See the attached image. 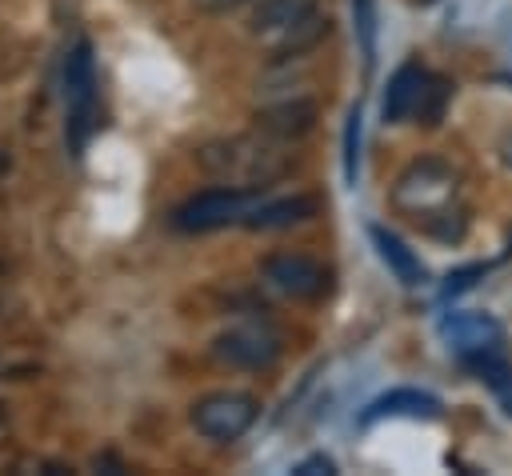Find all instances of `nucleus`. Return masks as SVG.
<instances>
[{
  "mask_svg": "<svg viewBox=\"0 0 512 476\" xmlns=\"http://www.w3.org/2000/svg\"><path fill=\"white\" fill-rule=\"evenodd\" d=\"M448 100H452V84H448L444 76L428 72V80H424V88H420V100H416L412 120H416V124H424V128H436V124L444 120Z\"/></svg>",
  "mask_w": 512,
  "mask_h": 476,
  "instance_id": "2eb2a0df",
  "label": "nucleus"
},
{
  "mask_svg": "<svg viewBox=\"0 0 512 476\" xmlns=\"http://www.w3.org/2000/svg\"><path fill=\"white\" fill-rule=\"evenodd\" d=\"M312 124H316V100L296 96V92L292 96H280V100H268L256 112V128L264 136H272V140H284V144H292L304 132H312Z\"/></svg>",
  "mask_w": 512,
  "mask_h": 476,
  "instance_id": "9d476101",
  "label": "nucleus"
},
{
  "mask_svg": "<svg viewBox=\"0 0 512 476\" xmlns=\"http://www.w3.org/2000/svg\"><path fill=\"white\" fill-rule=\"evenodd\" d=\"M200 168L220 184L264 192L288 172V152H284V140H272L256 128L252 136H224V140L204 144Z\"/></svg>",
  "mask_w": 512,
  "mask_h": 476,
  "instance_id": "7ed1b4c3",
  "label": "nucleus"
},
{
  "mask_svg": "<svg viewBox=\"0 0 512 476\" xmlns=\"http://www.w3.org/2000/svg\"><path fill=\"white\" fill-rule=\"evenodd\" d=\"M296 476H332L336 472V464H332V456H324V452H316V456H308V460H300L296 468H292Z\"/></svg>",
  "mask_w": 512,
  "mask_h": 476,
  "instance_id": "aec40b11",
  "label": "nucleus"
},
{
  "mask_svg": "<svg viewBox=\"0 0 512 476\" xmlns=\"http://www.w3.org/2000/svg\"><path fill=\"white\" fill-rule=\"evenodd\" d=\"M368 240H372V248H376V256H380V264H384L404 288L424 284V264H420V256H416L392 228H384V224H368Z\"/></svg>",
  "mask_w": 512,
  "mask_h": 476,
  "instance_id": "9b49d317",
  "label": "nucleus"
},
{
  "mask_svg": "<svg viewBox=\"0 0 512 476\" xmlns=\"http://www.w3.org/2000/svg\"><path fill=\"white\" fill-rule=\"evenodd\" d=\"M484 276V264H464V268H456V272H448V280H444V288H440V296L444 300H452V296H460V292H468L476 280Z\"/></svg>",
  "mask_w": 512,
  "mask_h": 476,
  "instance_id": "6ab92c4d",
  "label": "nucleus"
},
{
  "mask_svg": "<svg viewBox=\"0 0 512 476\" xmlns=\"http://www.w3.org/2000/svg\"><path fill=\"white\" fill-rule=\"evenodd\" d=\"M264 196L256 188H232V184H216V188H204L196 196H188L184 204L172 208V228L176 232H216V228H228V224H244L256 204Z\"/></svg>",
  "mask_w": 512,
  "mask_h": 476,
  "instance_id": "39448f33",
  "label": "nucleus"
},
{
  "mask_svg": "<svg viewBox=\"0 0 512 476\" xmlns=\"http://www.w3.org/2000/svg\"><path fill=\"white\" fill-rule=\"evenodd\" d=\"M360 172V104L348 108V124H344V180L356 184Z\"/></svg>",
  "mask_w": 512,
  "mask_h": 476,
  "instance_id": "a211bd4d",
  "label": "nucleus"
},
{
  "mask_svg": "<svg viewBox=\"0 0 512 476\" xmlns=\"http://www.w3.org/2000/svg\"><path fill=\"white\" fill-rule=\"evenodd\" d=\"M496 396H500V404H504V412L512 416V368H508V360H504V352L500 356H484V360H476V364H468Z\"/></svg>",
  "mask_w": 512,
  "mask_h": 476,
  "instance_id": "dca6fc26",
  "label": "nucleus"
},
{
  "mask_svg": "<svg viewBox=\"0 0 512 476\" xmlns=\"http://www.w3.org/2000/svg\"><path fill=\"white\" fill-rule=\"evenodd\" d=\"M0 420H4V408H0Z\"/></svg>",
  "mask_w": 512,
  "mask_h": 476,
  "instance_id": "b1692460",
  "label": "nucleus"
},
{
  "mask_svg": "<svg viewBox=\"0 0 512 476\" xmlns=\"http://www.w3.org/2000/svg\"><path fill=\"white\" fill-rule=\"evenodd\" d=\"M384 416H412V420H420V416H440V400L432 396V392H420V388H392V392H384V396H376L368 408H364V416H360V424H376V420H384Z\"/></svg>",
  "mask_w": 512,
  "mask_h": 476,
  "instance_id": "ddd939ff",
  "label": "nucleus"
},
{
  "mask_svg": "<svg viewBox=\"0 0 512 476\" xmlns=\"http://www.w3.org/2000/svg\"><path fill=\"white\" fill-rule=\"evenodd\" d=\"M424 80H428V68H420V64H400V68L392 72V80H388V88H384V100H380L384 124H404V120H412Z\"/></svg>",
  "mask_w": 512,
  "mask_h": 476,
  "instance_id": "f8f14e48",
  "label": "nucleus"
},
{
  "mask_svg": "<svg viewBox=\"0 0 512 476\" xmlns=\"http://www.w3.org/2000/svg\"><path fill=\"white\" fill-rule=\"evenodd\" d=\"M8 168H12V160H8V152H4V148H0V176H4V172H8Z\"/></svg>",
  "mask_w": 512,
  "mask_h": 476,
  "instance_id": "5701e85b",
  "label": "nucleus"
},
{
  "mask_svg": "<svg viewBox=\"0 0 512 476\" xmlns=\"http://www.w3.org/2000/svg\"><path fill=\"white\" fill-rule=\"evenodd\" d=\"M212 356L228 368H244V372H264L280 360V332L264 320H244L224 328L212 340Z\"/></svg>",
  "mask_w": 512,
  "mask_h": 476,
  "instance_id": "0eeeda50",
  "label": "nucleus"
},
{
  "mask_svg": "<svg viewBox=\"0 0 512 476\" xmlns=\"http://www.w3.org/2000/svg\"><path fill=\"white\" fill-rule=\"evenodd\" d=\"M260 276L272 292H280L284 300H320L328 292V268L304 252H272L260 264Z\"/></svg>",
  "mask_w": 512,
  "mask_h": 476,
  "instance_id": "6e6552de",
  "label": "nucleus"
},
{
  "mask_svg": "<svg viewBox=\"0 0 512 476\" xmlns=\"http://www.w3.org/2000/svg\"><path fill=\"white\" fill-rule=\"evenodd\" d=\"M440 332H444L448 348L464 364H476L484 356H500L504 352V328L488 312H448L440 320Z\"/></svg>",
  "mask_w": 512,
  "mask_h": 476,
  "instance_id": "1a4fd4ad",
  "label": "nucleus"
},
{
  "mask_svg": "<svg viewBox=\"0 0 512 476\" xmlns=\"http://www.w3.org/2000/svg\"><path fill=\"white\" fill-rule=\"evenodd\" d=\"M352 28H356L364 68L372 72V64H376V0H352Z\"/></svg>",
  "mask_w": 512,
  "mask_h": 476,
  "instance_id": "f3484780",
  "label": "nucleus"
},
{
  "mask_svg": "<svg viewBox=\"0 0 512 476\" xmlns=\"http://www.w3.org/2000/svg\"><path fill=\"white\" fill-rule=\"evenodd\" d=\"M316 208H320L316 196H304V192H296V196H280V200H260L256 212L244 220V228H252V232L288 228V224H300V220L316 216Z\"/></svg>",
  "mask_w": 512,
  "mask_h": 476,
  "instance_id": "4468645a",
  "label": "nucleus"
},
{
  "mask_svg": "<svg viewBox=\"0 0 512 476\" xmlns=\"http://www.w3.org/2000/svg\"><path fill=\"white\" fill-rule=\"evenodd\" d=\"M332 20L320 12V0H256L248 12V36L272 52V60H300L324 36Z\"/></svg>",
  "mask_w": 512,
  "mask_h": 476,
  "instance_id": "f03ea898",
  "label": "nucleus"
},
{
  "mask_svg": "<svg viewBox=\"0 0 512 476\" xmlns=\"http://www.w3.org/2000/svg\"><path fill=\"white\" fill-rule=\"evenodd\" d=\"M96 100H100V76L96 56L88 40H76L64 60V136L72 156L84 152L92 128H96Z\"/></svg>",
  "mask_w": 512,
  "mask_h": 476,
  "instance_id": "20e7f679",
  "label": "nucleus"
},
{
  "mask_svg": "<svg viewBox=\"0 0 512 476\" xmlns=\"http://www.w3.org/2000/svg\"><path fill=\"white\" fill-rule=\"evenodd\" d=\"M256 416H260V400L252 392H240V388H220V392H208L192 404V428L216 444L240 440L256 424Z\"/></svg>",
  "mask_w": 512,
  "mask_h": 476,
  "instance_id": "423d86ee",
  "label": "nucleus"
},
{
  "mask_svg": "<svg viewBox=\"0 0 512 476\" xmlns=\"http://www.w3.org/2000/svg\"><path fill=\"white\" fill-rule=\"evenodd\" d=\"M500 160H504V164L512 168V132H508V136L500 140Z\"/></svg>",
  "mask_w": 512,
  "mask_h": 476,
  "instance_id": "4be33fe9",
  "label": "nucleus"
},
{
  "mask_svg": "<svg viewBox=\"0 0 512 476\" xmlns=\"http://www.w3.org/2000/svg\"><path fill=\"white\" fill-rule=\"evenodd\" d=\"M392 204L412 224H420L436 240H460L464 236V208H460V172L444 164L440 156L412 160L396 184Z\"/></svg>",
  "mask_w": 512,
  "mask_h": 476,
  "instance_id": "f257e3e1",
  "label": "nucleus"
},
{
  "mask_svg": "<svg viewBox=\"0 0 512 476\" xmlns=\"http://www.w3.org/2000/svg\"><path fill=\"white\" fill-rule=\"evenodd\" d=\"M240 4H248V0H200V8H208V12H232Z\"/></svg>",
  "mask_w": 512,
  "mask_h": 476,
  "instance_id": "412c9836",
  "label": "nucleus"
}]
</instances>
